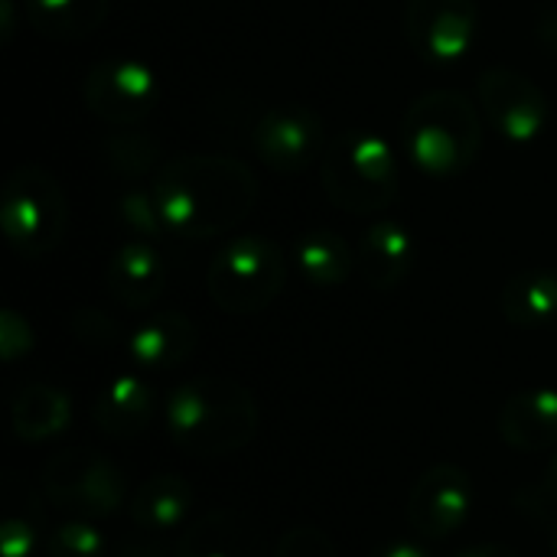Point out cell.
Returning <instances> with one entry per match:
<instances>
[{
  "label": "cell",
  "instance_id": "5b68a950",
  "mask_svg": "<svg viewBox=\"0 0 557 557\" xmlns=\"http://www.w3.org/2000/svg\"><path fill=\"white\" fill-rule=\"evenodd\" d=\"M287 284L284 251L261 235H238L215 251L206 271L212 304L228 317H255L268 310Z\"/></svg>",
  "mask_w": 557,
  "mask_h": 557
},
{
  "label": "cell",
  "instance_id": "f1b7e54d",
  "mask_svg": "<svg viewBox=\"0 0 557 557\" xmlns=\"http://www.w3.org/2000/svg\"><path fill=\"white\" fill-rule=\"evenodd\" d=\"M39 542V532L29 516H7L0 525V555L3 557H29Z\"/></svg>",
  "mask_w": 557,
  "mask_h": 557
},
{
  "label": "cell",
  "instance_id": "ba28073f",
  "mask_svg": "<svg viewBox=\"0 0 557 557\" xmlns=\"http://www.w3.org/2000/svg\"><path fill=\"white\" fill-rule=\"evenodd\" d=\"M82 98L98 121L111 127H131L157 108L160 82L144 59L108 55L88 69L82 82Z\"/></svg>",
  "mask_w": 557,
  "mask_h": 557
},
{
  "label": "cell",
  "instance_id": "e575fe53",
  "mask_svg": "<svg viewBox=\"0 0 557 557\" xmlns=\"http://www.w3.org/2000/svg\"><path fill=\"white\" fill-rule=\"evenodd\" d=\"M457 557H519L509 545H476V548H467Z\"/></svg>",
  "mask_w": 557,
  "mask_h": 557
},
{
  "label": "cell",
  "instance_id": "484cf974",
  "mask_svg": "<svg viewBox=\"0 0 557 557\" xmlns=\"http://www.w3.org/2000/svg\"><path fill=\"white\" fill-rule=\"evenodd\" d=\"M117 215L121 222L137 235V238H157V235H166L163 232V222H160V212H157V199H153V189H127L117 202Z\"/></svg>",
  "mask_w": 557,
  "mask_h": 557
},
{
  "label": "cell",
  "instance_id": "1f68e13d",
  "mask_svg": "<svg viewBox=\"0 0 557 557\" xmlns=\"http://www.w3.org/2000/svg\"><path fill=\"white\" fill-rule=\"evenodd\" d=\"M111 557H170L166 555V548H160L157 542H147V539H140V542H124L117 552Z\"/></svg>",
  "mask_w": 557,
  "mask_h": 557
},
{
  "label": "cell",
  "instance_id": "8fae6325",
  "mask_svg": "<svg viewBox=\"0 0 557 557\" xmlns=\"http://www.w3.org/2000/svg\"><path fill=\"white\" fill-rule=\"evenodd\" d=\"M480 26L476 0H408L405 3V36L408 46L437 65L460 62Z\"/></svg>",
  "mask_w": 557,
  "mask_h": 557
},
{
  "label": "cell",
  "instance_id": "7c38bea8",
  "mask_svg": "<svg viewBox=\"0 0 557 557\" xmlns=\"http://www.w3.org/2000/svg\"><path fill=\"white\" fill-rule=\"evenodd\" d=\"M251 147L274 173H300L326 150L323 117L304 104H277L261 114Z\"/></svg>",
  "mask_w": 557,
  "mask_h": 557
},
{
  "label": "cell",
  "instance_id": "ffe728a7",
  "mask_svg": "<svg viewBox=\"0 0 557 557\" xmlns=\"http://www.w3.org/2000/svg\"><path fill=\"white\" fill-rule=\"evenodd\" d=\"M72 424V398L49 382H33L10 401V428L16 441L42 444Z\"/></svg>",
  "mask_w": 557,
  "mask_h": 557
},
{
  "label": "cell",
  "instance_id": "8992f818",
  "mask_svg": "<svg viewBox=\"0 0 557 557\" xmlns=\"http://www.w3.org/2000/svg\"><path fill=\"white\" fill-rule=\"evenodd\" d=\"M0 228L7 245L26 261L55 251L69 228V199L59 180L42 166H16L3 180Z\"/></svg>",
  "mask_w": 557,
  "mask_h": 557
},
{
  "label": "cell",
  "instance_id": "cb8c5ba5",
  "mask_svg": "<svg viewBox=\"0 0 557 557\" xmlns=\"http://www.w3.org/2000/svg\"><path fill=\"white\" fill-rule=\"evenodd\" d=\"M46 557H108V545L95 522L65 519L46 535Z\"/></svg>",
  "mask_w": 557,
  "mask_h": 557
},
{
  "label": "cell",
  "instance_id": "4dcf8cb0",
  "mask_svg": "<svg viewBox=\"0 0 557 557\" xmlns=\"http://www.w3.org/2000/svg\"><path fill=\"white\" fill-rule=\"evenodd\" d=\"M369 557H434L421 542H411V539H401V542H388L382 548H375Z\"/></svg>",
  "mask_w": 557,
  "mask_h": 557
},
{
  "label": "cell",
  "instance_id": "83f0119b",
  "mask_svg": "<svg viewBox=\"0 0 557 557\" xmlns=\"http://www.w3.org/2000/svg\"><path fill=\"white\" fill-rule=\"evenodd\" d=\"M29 349H33L29 323L16 310H3L0 313V356H3V362H16V359L29 356Z\"/></svg>",
  "mask_w": 557,
  "mask_h": 557
},
{
  "label": "cell",
  "instance_id": "30bf717a",
  "mask_svg": "<svg viewBox=\"0 0 557 557\" xmlns=\"http://www.w3.org/2000/svg\"><path fill=\"white\" fill-rule=\"evenodd\" d=\"M473 512V480L457 463H434L408 493V525L421 542L457 535Z\"/></svg>",
  "mask_w": 557,
  "mask_h": 557
},
{
  "label": "cell",
  "instance_id": "d6986e66",
  "mask_svg": "<svg viewBox=\"0 0 557 557\" xmlns=\"http://www.w3.org/2000/svg\"><path fill=\"white\" fill-rule=\"evenodd\" d=\"M193 486L186 476H176V473H160V476H150L144 480L134 493H131V503H127V512H131V522L147 532V535H173L189 509H193Z\"/></svg>",
  "mask_w": 557,
  "mask_h": 557
},
{
  "label": "cell",
  "instance_id": "277c9868",
  "mask_svg": "<svg viewBox=\"0 0 557 557\" xmlns=\"http://www.w3.org/2000/svg\"><path fill=\"white\" fill-rule=\"evenodd\" d=\"M326 199L349 215H375L398 199V160L375 131H346L320 157Z\"/></svg>",
  "mask_w": 557,
  "mask_h": 557
},
{
  "label": "cell",
  "instance_id": "d6a6232c",
  "mask_svg": "<svg viewBox=\"0 0 557 557\" xmlns=\"http://www.w3.org/2000/svg\"><path fill=\"white\" fill-rule=\"evenodd\" d=\"M542 493H545V499L557 506V450L555 457L548 460V467H545V476H542Z\"/></svg>",
  "mask_w": 557,
  "mask_h": 557
},
{
  "label": "cell",
  "instance_id": "d4e9b609",
  "mask_svg": "<svg viewBox=\"0 0 557 557\" xmlns=\"http://www.w3.org/2000/svg\"><path fill=\"white\" fill-rule=\"evenodd\" d=\"M104 157L121 176H144L157 163V140L140 131H121L104 140Z\"/></svg>",
  "mask_w": 557,
  "mask_h": 557
},
{
  "label": "cell",
  "instance_id": "52a82bcc",
  "mask_svg": "<svg viewBox=\"0 0 557 557\" xmlns=\"http://www.w3.org/2000/svg\"><path fill=\"white\" fill-rule=\"evenodd\" d=\"M39 490L46 503L72 519H111L131 503L127 476L98 450H62L42 467Z\"/></svg>",
  "mask_w": 557,
  "mask_h": 557
},
{
  "label": "cell",
  "instance_id": "7a4b0ae2",
  "mask_svg": "<svg viewBox=\"0 0 557 557\" xmlns=\"http://www.w3.org/2000/svg\"><path fill=\"white\" fill-rule=\"evenodd\" d=\"M163 424L176 450L193 460H215L255 441L261 411L242 382L199 375L170 392L163 405Z\"/></svg>",
  "mask_w": 557,
  "mask_h": 557
},
{
  "label": "cell",
  "instance_id": "8d00e7d4",
  "mask_svg": "<svg viewBox=\"0 0 557 557\" xmlns=\"http://www.w3.org/2000/svg\"><path fill=\"white\" fill-rule=\"evenodd\" d=\"M552 557H557V532H555V542H552Z\"/></svg>",
  "mask_w": 557,
  "mask_h": 557
},
{
  "label": "cell",
  "instance_id": "4fadbf2b",
  "mask_svg": "<svg viewBox=\"0 0 557 557\" xmlns=\"http://www.w3.org/2000/svg\"><path fill=\"white\" fill-rule=\"evenodd\" d=\"M104 284L121 307L150 310L166 290V261L150 238H131L111 255Z\"/></svg>",
  "mask_w": 557,
  "mask_h": 557
},
{
  "label": "cell",
  "instance_id": "f546056e",
  "mask_svg": "<svg viewBox=\"0 0 557 557\" xmlns=\"http://www.w3.org/2000/svg\"><path fill=\"white\" fill-rule=\"evenodd\" d=\"M72 333L85 343V346H114L117 339V326L114 320H108L101 310H78L72 317Z\"/></svg>",
  "mask_w": 557,
  "mask_h": 557
},
{
  "label": "cell",
  "instance_id": "603a6c76",
  "mask_svg": "<svg viewBox=\"0 0 557 557\" xmlns=\"http://www.w3.org/2000/svg\"><path fill=\"white\" fill-rule=\"evenodd\" d=\"M23 7L29 26L46 39H85L108 16V0H26Z\"/></svg>",
  "mask_w": 557,
  "mask_h": 557
},
{
  "label": "cell",
  "instance_id": "2e32d148",
  "mask_svg": "<svg viewBox=\"0 0 557 557\" xmlns=\"http://www.w3.org/2000/svg\"><path fill=\"white\" fill-rule=\"evenodd\" d=\"M176 557H264V539L245 512L215 509L183 532Z\"/></svg>",
  "mask_w": 557,
  "mask_h": 557
},
{
  "label": "cell",
  "instance_id": "5bb4252c",
  "mask_svg": "<svg viewBox=\"0 0 557 557\" xmlns=\"http://www.w3.org/2000/svg\"><path fill=\"white\" fill-rule=\"evenodd\" d=\"M418 258V242L411 228H405L395 219H379L372 222L356 248V264L366 277V284L379 294L395 290L414 268Z\"/></svg>",
  "mask_w": 557,
  "mask_h": 557
},
{
  "label": "cell",
  "instance_id": "7402d4cb",
  "mask_svg": "<svg viewBox=\"0 0 557 557\" xmlns=\"http://www.w3.org/2000/svg\"><path fill=\"white\" fill-rule=\"evenodd\" d=\"M294 268L307 284L330 290V287L346 284L359 264H356V251L349 248L343 235L330 228H317L294 242Z\"/></svg>",
  "mask_w": 557,
  "mask_h": 557
},
{
  "label": "cell",
  "instance_id": "6da1fadb",
  "mask_svg": "<svg viewBox=\"0 0 557 557\" xmlns=\"http://www.w3.org/2000/svg\"><path fill=\"white\" fill-rule=\"evenodd\" d=\"M153 199L166 235L206 242L245 222L258 202L255 173L222 153H183L153 176Z\"/></svg>",
  "mask_w": 557,
  "mask_h": 557
},
{
  "label": "cell",
  "instance_id": "ac0fdd59",
  "mask_svg": "<svg viewBox=\"0 0 557 557\" xmlns=\"http://www.w3.org/2000/svg\"><path fill=\"white\" fill-rule=\"evenodd\" d=\"M499 437L519 454L557 447V388H525L499 411Z\"/></svg>",
  "mask_w": 557,
  "mask_h": 557
},
{
  "label": "cell",
  "instance_id": "e0dca14e",
  "mask_svg": "<svg viewBox=\"0 0 557 557\" xmlns=\"http://www.w3.org/2000/svg\"><path fill=\"white\" fill-rule=\"evenodd\" d=\"M157 418V388L144 375H114L98 401H95V424L104 437L134 441L140 437Z\"/></svg>",
  "mask_w": 557,
  "mask_h": 557
},
{
  "label": "cell",
  "instance_id": "d590c367",
  "mask_svg": "<svg viewBox=\"0 0 557 557\" xmlns=\"http://www.w3.org/2000/svg\"><path fill=\"white\" fill-rule=\"evenodd\" d=\"M542 36H545V42H548V46L557 52V10H552V13L545 16V23H542Z\"/></svg>",
  "mask_w": 557,
  "mask_h": 557
},
{
  "label": "cell",
  "instance_id": "4316f807",
  "mask_svg": "<svg viewBox=\"0 0 557 557\" xmlns=\"http://www.w3.org/2000/svg\"><path fill=\"white\" fill-rule=\"evenodd\" d=\"M274 557H339V552H336L333 539L323 529H317V525H297V529H290L277 542Z\"/></svg>",
  "mask_w": 557,
  "mask_h": 557
},
{
  "label": "cell",
  "instance_id": "44dd1931",
  "mask_svg": "<svg viewBox=\"0 0 557 557\" xmlns=\"http://www.w3.org/2000/svg\"><path fill=\"white\" fill-rule=\"evenodd\" d=\"M503 317L519 330H545L557 323V271L529 268L506 281Z\"/></svg>",
  "mask_w": 557,
  "mask_h": 557
},
{
  "label": "cell",
  "instance_id": "9c48e42d",
  "mask_svg": "<svg viewBox=\"0 0 557 557\" xmlns=\"http://www.w3.org/2000/svg\"><path fill=\"white\" fill-rule=\"evenodd\" d=\"M476 98L490 124L512 144H532L552 121L548 95L522 72L493 65L476 78Z\"/></svg>",
  "mask_w": 557,
  "mask_h": 557
},
{
  "label": "cell",
  "instance_id": "3957f363",
  "mask_svg": "<svg viewBox=\"0 0 557 557\" xmlns=\"http://www.w3.org/2000/svg\"><path fill=\"white\" fill-rule=\"evenodd\" d=\"M401 144L421 173L434 180L457 176L470 170L483 150L480 111L463 91H424L401 117Z\"/></svg>",
  "mask_w": 557,
  "mask_h": 557
},
{
  "label": "cell",
  "instance_id": "9a60e30c",
  "mask_svg": "<svg viewBox=\"0 0 557 557\" xmlns=\"http://www.w3.org/2000/svg\"><path fill=\"white\" fill-rule=\"evenodd\" d=\"M196 326L180 310L150 313L127 336V356L144 372H170L196 352Z\"/></svg>",
  "mask_w": 557,
  "mask_h": 557
},
{
  "label": "cell",
  "instance_id": "836d02e7",
  "mask_svg": "<svg viewBox=\"0 0 557 557\" xmlns=\"http://www.w3.org/2000/svg\"><path fill=\"white\" fill-rule=\"evenodd\" d=\"M13 29H16L13 0H0V42H10L13 39Z\"/></svg>",
  "mask_w": 557,
  "mask_h": 557
}]
</instances>
